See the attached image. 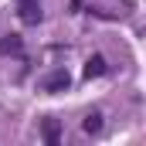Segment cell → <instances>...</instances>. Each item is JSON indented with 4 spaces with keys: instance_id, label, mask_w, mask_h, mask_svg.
I'll return each instance as SVG.
<instances>
[{
    "instance_id": "3",
    "label": "cell",
    "mask_w": 146,
    "mask_h": 146,
    "mask_svg": "<svg viewBox=\"0 0 146 146\" xmlns=\"http://www.w3.org/2000/svg\"><path fill=\"white\" fill-rule=\"evenodd\" d=\"M102 72H106V61H102L99 54L85 61V78H99V75H102Z\"/></svg>"
},
{
    "instance_id": "5",
    "label": "cell",
    "mask_w": 146,
    "mask_h": 146,
    "mask_svg": "<svg viewBox=\"0 0 146 146\" xmlns=\"http://www.w3.org/2000/svg\"><path fill=\"white\" fill-rule=\"evenodd\" d=\"M0 51H3V54H7V51H21V41H17V37H3V41H0Z\"/></svg>"
},
{
    "instance_id": "1",
    "label": "cell",
    "mask_w": 146,
    "mask_h": 146,
    "mask_svg": "<svg viewBox=\"0 0 146 146\" xmlns=\"http://www.w3.org/2000/svg\"><path fill=\"white\" fill-rule=\"evenodd\" d=\"M21 17H24L27 24H37V21H41V7H37L34 0H21Z\"/></svg>"
},
{
    "instance_id": "4",
    "label": "cell",
    "mask_w": 146,
    "mask_h": 146,
    "mask_svg": "<svg viewBox=\"0 0 146 146\" xmlns=\"http://www.w3.org/2000/svg\"><path fill=\"white\" fill-rule=\"evenodd\" d=\"M99 129H102V115H99V112H92V115L85 119V133H99Z\"/></svg>"
},
{
    "instance_id": "6",
    "label": "cell",
    "mask_w": 146,
    "mask_h": 146,
    "mask_svg": "<svg viewBox=\"0 0 146 146\" xmlns=\"http://www.w3.org/2000/svg\"><path fill=\"white\" fill-rule=\"evenodd\" d=\"M44 136H48V143H58V126L54 122H44Z\"/></svg>"
},
{
    "instance_id": "2",
    "label": "cell",
    "mask_w": 146,
    "mask_h": 146,
    "mask_svg": "<svg viewBox=\"0 0 146 146\" xmlns=\"http://www.w3.org/2000/svg\"><path fill=\"white\" fill-rule=\"evenodd\" d=\"M44 88H48V92H58V88H68V75H65V72H54L51 78H44Z\"/></svg>"
}]
</instances>
